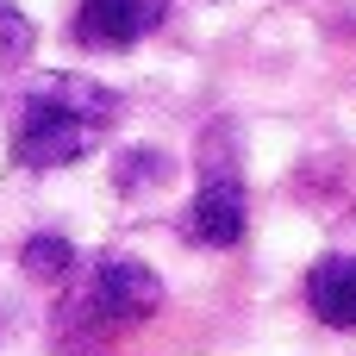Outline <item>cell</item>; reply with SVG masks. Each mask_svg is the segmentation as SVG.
<instances>
[{
  "instance_id": "obj_7",
  "label": "cell",
  "mask_w": 356,
  "mask_h": 356,
  "mask_svg": "<svg viewBox=\"0 0 356 356\" xmlns=\"http://www.w3.org/2000/svg\"><path fill=\"white\" fill-rule=\"evenodd\" d=\"M31 44H38V25L13 6V0H0V88L25 69V56H31Z\"/></svg>"
},
{
  "instance_id": "obj_3",
  "label": "cell",
  "mask_w": 356,
  "mask_h": 356,
  "mask_svg": "<svg viewBox=\"0 0 356 356\" xmlns=\"http://www.w3.org/2000/svg\"><path fill=\"white\" fill-rule=\"evenodd\" d=\"M169 19V0H75V44L81 50H131Z\"/></svg>"
},
{
  "instance_id": "obj_4",
  "label": "cell",
  "mask_w": 356,
  "mask_h": 356,
  "mask_svg": "<svg viewBox=\"0 0 356 356\" xmlns=\"http://www.w3.org/2000/svg\"><path fill=\"white\" fill-rule=\"evenodd\" d=\"M244 225H250L244 181H238L232 169H213V175L200 181V194L188 200V213H181V238H188V244H207V250H232V244L244 238Z\"/></svg>"
},
{
  "instance_id": "obj_5",
  "label": "cell",
  "mask_w": 356,
  "mask_h": 356,
  "mask_svg": "<svg viewBox=\"0 0 356 356\" xmlns=\"http://www.w3.org/2000/svg\"><path fill=\"white\" fill-rule=\"evenodd\" d=\"M307 307L332 325V332H356V257H319L307 275Z\"/></svg>"
},
{
  "instance_id": "obj_2",
  "label": "cell",
  "mask_w": 356,
  "mask_h": 356,
  "mask_svg": "<svg viewBox=\"0 0 356 356\" xmlns=\"http://www.w3.org/2000/svg\"><path fill=\"white\" fill-rule=\"evenodd\" d=\"M156 307H163L156 269H144L138 257H94V263H75V275H69L63 325L81 338H113V332L144 325Z\"/></svg>"
},
{
  "instance_id": "obj_1",
  "label": "cell",
  "mask_w": 356,
  "mask_h": 356,
  "mask_svg": "<svg viewBox=\"0 0 356 356\" xmlns=\"http://www.w3.org/2000/svg\"><path fill=\"white\" fill-rule=\"evenodd\" d=\"M119 119V94L94 75H44L25 88L13 119V163L31 175L81 163Z\"/></svg>"
},
{
  "instance_id": "obj_6",
  "label": "cell",
  "mask_w": 356,
  "mask_h": 356,
  "mask_svg": "<svg viewBox=\"0 0 356 356\" xmlns=\"http://www.w3.org/2000/svg\"><path fill=\"white\" fill-rule=\"evenodd\" d=\"M19 263H25V275H31V282H69L81 257H75V244H69V238L44 232V238H31V244H25V257H19Z\"/></svg>"
}]
</instances>
